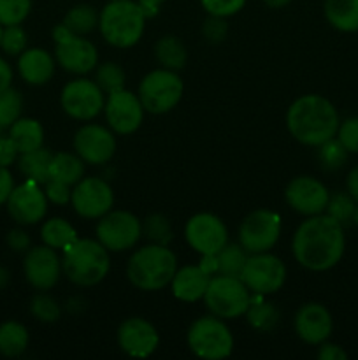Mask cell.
Listing matches in <instances>:
<instances>
[{
    "label": "cell",
    "instance_id": "1",
    "mask_svg": "<svg viewBox=\"0 0 358 360\" xmlns=\"http://www.w3.org/2000/svg\"><path fill=\"white\" fill-rule=\"evenodd\" d=\"M330 214L321 213L305 217L291 239L295 262L312 273L333 269L346 252V232Z\"/></svg>",
    "mask_w": 358,
    "mask_h": 360
},
{
    "label": "cell",
    "instance_id": "2",
    "mask_svg": "<svg viewBox=\"0 0 358 360\" xmlns=\"http://www.w3.org/2000/svg\"><path fill=\"white\" fill-rule=\"evenodd\" d=\"M284 122L295 141L304 146L318 148L337 136L340 116L329 98L318 94H307L291 102Z\"/></svg>",
    "mask_w": 358,
    "mask_h": 360
},
{
    "label": "cell",
    "instance_id": "3",
    "mask_svg": "<svg viewBox=\"0 0 358 360\" xmlns=\"http://www.w3.org/2000/svg\"><path fill=\"white\" fill-rule=\"evenodd\" d=\"M178 271L175 253L165 245L150 243L132 253L126 262V278L142 292H158L171 285Z\"/></svg>",
    "mask_w": 358,
    "mask_h": 360
},
{
    "label": "cell",
    "instance_id": "4",
    "mask_svg": "<svg viewBox=\"0 0 358 360\" xmlns=\"http://www.w3.org/2000/svg\"><path fill=\"white\" fill-rule=\"evenodd\" d=\"M146 20L137 0H109L98 13V32L112 48L128 49L142 39Z\"/></svg>",
    "mask_w": 358,
    "mask_h": 360
},
{
    "label": "cell",
    "instance_id": "5",
    "mask_svg": "<svg viewBox=\"0 0 358 360\" xmlns=\"http://www.w3.org/2000/svg\"><path fill=\"white\" fill-rule=\"evenodd\" d=\"M63 274L77 287H95L111 271V255L107 250L91 238H79L63 250Z\"/></svg>",
    "mask_w": 358,
    "mask_h": 360
},
{
    "label": "cell",
    "instance_id": "6",
    "mask_svg": "<svg viewBox=\"0 0 358 360\" xmlns=\"http://www.w3.org/2000/svg\"><path fill=\"white\" fill-rule=\"evenodd\" d=\"M186 343L195 357L204 360H223L234 352V334L228 329L225 320L214 315L197 319L190 326L186 334Z\"/></svg>",
    "mask_w": 358,
    "mask_h": 360
},
{
    "label": "cell",
    "instance_id": "7",
    "mask_svg": "<svg viewBox=\"0 0 358 360\" xmlns=\"http://www.w3.org/2000/svg\"><path fill=\"white\" fill-rule=\"evenodd\" d=\"M202 301L211 315L221 320H235L248 311L251 292L239 276L214 274Z\"/></svg>",
    "mask_w": 358,
    "mask_h": 360
},
{
    "label": "cell",
    "instance_id": "8",
    "mask_svg": "<svg viewBox=\"0 0 358 360\" xmlns=\"http://www.w3.org/2000/svg\"><path fill=\"white\" fill-rule=\"evenodd\" d=\"M185 94V84L175 70L160 67L140 79L137 95L140 98L144 111L150 115H165L178 108Z\"/></svg>",
    "mask_w": 358,
    "mask_h": 360
},
{
    "label": "cell",
    "instance_id": "9",
    "mask_svg": "<svg viewBox=\"0 0 358 360\" xmlns=\"http://www.w3.org/2000/svg\"><path fill=\"white\" fill-rule=\"evenodd\" d=\"M142 238V221L130 211L111 210L98 218L95 239L109 253L128 252Z\"/></svg>",
    "mask_w": 358,
    "mask_h": 360
},
{
    "label": "cell",
    "instance_id": "10",
    "mask_svg": "<svg viewBox=\"0 0 358 360\" xmlns=\"http://www.w3.org/2000/svg\"><path fill=\"white\" fill-rule=\"evenodd\" d=\"M60 105L72 120L91 122L104 111L105 94L93 79L79 76L62 88Z\"/></svg>",
    "mask_w": 358,
    "mask_h": 360
},
{
    "label": "cell",
    "instance_id": "11",
    "mask_svg": "<svg viewBox=\"0 0 358 360\" xmlns=\"http://www.w3.org/2000/svg\"><path fill=\"white\" fill-rule=\"evenodd\" d=\"M242 281L251 294L272 295L283 288L286 281V266L274 253H251L241 273Z\"/></svg>",
    "mask_w": 358,
    "mask_h": 360
},
{
    "label": "cell",
    "instance_id": "12",
    "mask_svg": "<svg viewBox=\"0 0 358 360\" xmlns=\"http://www.w3.org/2000/svg\"><path fill=\"white\" fill-rule=\"evenodd\" d=\"M281 238V217L272 210L251 211L239 227V245L251 253L272 252Z\"/></svg>",
    "mask_w": 358,
    "mask_h": 360
},
{
    "label": "cell",
    "instance_id": "13",
    "mask_svg": "<svg viewBox=\"0 0 358 360\" xmlns=\"http://www.w3.org/2000/svg\"><path fill=\"white\" fill-rule=\"evenodd\" d=\"M70 204L77 217L84 220H98L114 206V192L105 179L90 176L74 185Z\"/></svg>",
    "mask_w": 358,
    "mask_h": 360
},
{
    "label": "cell",
    "instance_id": "14",
    "mask_svg": "<svg viewBox=\"0 0 358 360\" xmlns=\"http://www.w3.org/2000/svg\"><path fill=\"white\" fill-rule=\"evenodd\" d=\"M48 197L41 183L25 179L16 185L7 199L6 207L9 217L21 227H30L42 221L48 214Z\"/></svg>",
    "mask_w": 358,
    "mask_h": 360
},
{
    "label": "cell",
    "instance_id": "15",
    "mask_svg": "<svg viewBox=\"0 0 358 360\" xmlns=\"http://www.w3.org/2000/svg\"><path fill=\"white\" fill-rule=\"evenodd\" d=\"M144 108L139 95L121 88L105 97L104 115L107 127L118 136H130L137 132L144 122Z\"/></svg>",
    "mask_w": 358,
    "mask_h": 360
},
{
    "label": "cell",
    "instance_id": "16",
    "mask_svg": "<svg viewBox=\"0 0 358 360\" xmlns=\"http://www.w3.org/2000/svg\"><path fill=\"white\" fill-rule=\"evenodd\" d=\"M185 239L200 257L216 255L228 243V229L216 214L197 213L186 221Z\"/></svg>",
    "mask_w": 358,
    "mask_h": 360
},
{
    "label": "cell",
    "instance_id": "17",
    "mask_svg": "<svg viewBox=\"0 0 358 360\" xmlns=\"http://www.w3.org/2000/svg\"><path fill=\"white\" fill-rule=\"evenodd\" d=\"M330 190L314 176H297L284 188V200L302 217H314L326 211Z\"/></svg>",
    "mask_w": 358,
    "mask_h": 360
},
{
    "label": "cell",
    "instance_id": "18",
    "mask_svg": "<svg viewBox=\"0 0 358 360\" xmlns=\"http://www.w3.org/2000/svg\"><path fill=\"white\" fill-rule=\"evenodd\" d=\"M23 273L28 285L39 292H48L55 287L63 274L62 257L49 246H32L25 253Z\"/></svg>",
    "mask_w": 358,
    "mask_h": 360
},
{
    "label": "cell",
    "instance_id": "19",
    "mask_svg": "<svg viewBox=\"0 0 358 360\" xmlns=\"http://www.w3.org/2000/svg\"><path fill=\"white\" fill-rule=\"evenodd\" d=\"M74 151L84 164L104 165L114 157L116 137L109 127L98 123H86L74 136Z\"/></svg>",
    "mask_w": 358,
    "mask_h": 360
},
{
    "label": "cell",
    "instance_id": "20",
    "mask_svg": "<svg viewBox=\"0 0 358 360\" xmlns=\"http://www.w3.org/2000/svg\"><path fill=\"white\" fill-rule=\"evenodd\" d=\"M118 347L128 357L147 359L160 347V334L157 327L142 316H130L123 320L116 333Z\"/></svg>",
    "mask_w": 358,
    "mask_h": 360
},
{
    "label": "cell",
    "instance_id": "21",
    "mask_svg": "<svg viewBox=\"0 0 358 360\" xmlns=\"http://www.w3.org/2000/svg\"><path fill=\"white\" fill-rule=\"evenodd\" d=\"M293 326L298 340L311 347H319L332 336L333 316L325 304L307 302L298 308Z\"/></svg>",
    "mask_w": 358,
    "mask_h": 360
},
{
    "label": "cell",
    "instance_id": "22",
    "mask_svg": "<svg viewBox=\"0 0 358 360\" xmlns=\"http://www.w3.org/2000/svg\"><path fill=\"white\" fill-rule=\"evenodd\" d=\"M56 65L74 76H86L98 65V51L90 39L74 35L62 44H55Z\"/></svg>",
    "mask_w": 358,
    "mask_h": 360
},
{
    "label": "cell",
    "instance_id": "23",
    "mask_svg": "<svg viewBox=\"0 0 358 360\" xmlns=\"http://www.w3.org/2000/svg\"><path fill=\"white\" fill-rule=\"evenodd\" d=\"M56 60L44 48H27L18 56V72L32 86H42L55 76Z\"/></svg>",
    "mask_w": 358,
    "mask_h": 360
},
{
    "label": "cell",
    "instance_id": "24",
    "mask_svg": "<svg viewBox=\"0 0 358 360\" xmlns=\"http://www.w3.org/2000/svg\"><path fill=\"white\" fill-rule=\"evenodd\" d=\"M211 274H207L202 267L197 266H183L178 267L174 278L171 281V290L175 299L183 302H199L206 295L209 287Z\"/></svg>",
    "mask_w": 358,
    "mask_h": 360
},
{
    "label": "cell",
    "instance_id": "25",
    "mask_svg": "<svg viewBox=\"0 0 358 360\" xmlns=\"http://www.w3.org/2000/svg\"><path fill=\"white\" fill-rule=\"evenodd\" d=\"M326 23L343 34L358 32V0H323Z\"/></svg>",
    "mask_w": 358,
    "mask_h": 360
},
{
    "label": "cell",
    "instance_id": "26",
    "mask_svg": "<svg viewBox=\"0 0 358 360\" xmlns=\"http://www.w3.org/2000/svg\"><path fill=\"white\" fill-rule=\"evenodd\" d=\"M7 136L13 139L20 153H27V151L44 146V127L35 118H27V116L18 118L7 129Z\"/></svg>",
    "mask_w": 358,
    "mask_h": 360
},
{
    "label": "cell",
    "instance_id": "27",
    "mask_svg": "<svg viewBox=\"0 0 358 360\" xmlns=\"http://www.w3.org/2000/svg\"><path fill=\"white\" fill-rule=\"evenodd\" d=\"M30 343L28 329L21 322L7 320L0 323V355L7 359H16L27 352Z\"/></svg>",
    "mask_w": 358,
    "mask_h": 360
},
{
    "label": "cell",
    "instance_id": "28",
    "mask_svg": "<svg viewBox=\"0 0 358 360\" xmlns=\"http://www.w3.org/2000/svg\"><path fill=\"white\" fill-rule=\"evenodd\" d=\"M84 176V162L81 160L79 155L74 151H58L53 153L51 165H49V179L67 183L69 186H74L77 181H81Z\"/></svg>",
    "mask_w": 358,
    "mask_h": 360
},
{
    "label": "cell",
    "instance_id": "29",
    "mask_svg": "<svg viewBox=\"0 0 358 360\" xmlns=\"http://www.w3.org/2000/svg\"><path fill=\"white\" fill-rule=\"evenodd\" d=\"M41 239L42 245L49 246V248L56 250V252H63L69 248L72 243L79 239L77 231L74 229L72 224H69L63 218H48L41 227Z\"/></svg>",
    "mask_w": 358,
    "mask_h": 360
},
{
    "label": "cell",
    "instance_id": "30",
    "mask_svg": "<svg viewBox=\"0 0 358 360\" xmlns=\"http://www.w3.org/2000/svg\"><path fill=\"white\" fill-rule=\"evenodd\" d=\"M244 316L249 326L258 333H272L279 323V309L274 302L265 301V295L251 294V304Z\"/></svg>",
    "mask_w": 358,
    "mask_h": 360
},
{
    "label": "cell",
    "instance_id": "31",
    "mask_svg": "<svg viewBox=\"0 0 358 360\" xmlns=\"http://www.w3.org/2000/svg\"><path fill=\"white\" fill-rule=\"evenodd\" d=\"M53 153L44 146L37 150L20 153L18 157V169L27 179L44 185L49 179V165H51Z\"/></svg>",
    "mask_w": 358,
    "mask_h": 360
},
{
    "label": "cell",
    "instance_id": "32",
    "mask_svg": "<svg viewBox=\"0 0 358 360\" xmlns=\"http://www.w3.org/2000/svg\"><path fill=\"white\" fill-rule=\"evenodd\" d=\"M154 58L164 69L179 72L188 62V51L175 35H164L154 44Z\"/></svg>",
    "mask_w": 358,
    "mask_h": 360
},
{
    "label": "cell",
    "instance_id": "33",
    "mask_svg": "<svg viewBox=\"0 0 358 360\" xmlns=\"http://www.w3.org/2000/svg\"><path fill=\"white\" fill-rule=\"evenodd\" d=\"M76 35H88L98 28V11L90 4H76L67 11L62 21Z\"/></svg>",
    "mask_w": 358,
    "mask_h": 360
},
{
    "label": "cell",
    "instance_id": "34",
    "mask_svg": "<svg viewBox=\"0 0 358 360\" xmlns=\"http://www.w3.org/2000/svg\"><path fill=\"white\" fill-rule=\"evenodd\" d=\"M249 253L242 248L241 245H235V243L228 241L220 252L216 253V266L218 273L216 274H225V276H241L242 269L246 266V260H248Z\"/></svg>",
    "mask_w": 358,
    "mask_h": 360
},
{
    "label": "cell",
    "instance_id": "35",
    "mask_svg": "<svg viewBox=\"0 0 358 360\" xmlns=\"http://www.w3.org/2000/svg\"><path fill=\"white\" fill-rule=\"evenodd\" d=\"M95 83L102 88L105 95L125 88V70L116 62H104L95 69Z\"/></svg>",
    "mask_w": 358,
    "mask_h": 360
},
{
    "label": "cell",
    "instance_id": "36",
    "mask_svg": "<svg viewBox=\"0 0 358 360\" xmlns=\"http://www.w3.org/2000/svg\"><path fill=\"white\" fill-rule=\"evenodd\" d=\"M23 111V97L16 88L9 86L0 91V127L9 129Z\"/></svg>",
    "mask_w": 358,
    "mask_h": 360
},
{
    "label": "cell",
    "instance_id": "37",
    "mask_svg": "<svg viewBox=\"0 0 358 360\" xmlns=\"http://www.w3.org/2000/svg\"><path fill=\"white\" fill-rule=\"evenodd\" d=\"M142 236L150 239V243L154 245H171L174 232H172L171 221L164 214H150L146 220L142 221Z\"/></svg>",
    "mask_w": 358,
    "mask_h": 360
},
{
    "label": "cell",
    "instance_id": "38",
    "mask_svg": "<svg viewBox=\"0 0 358 360\" xmlns=\"http://www.w3.org/2000/svg\"><path fill=\"white\" fill-rule=\"evenodd\" d=\"M32 13V0H0V25H21Z\"/></svg>",
    "mask_w": 358,
    "mask_h": 360
},
{
    "label": "cell",
    "instance_id": "39",
    "mask_svg": "<svg viewBox=\"0 0 358 360\" xmlns=\"http://www.w3.org/2000/svg\"><path fill=\"white\" fill-rule=\"evenodd\" d=\"M30 313L35 320L42 323H55L62 316V308L53 297L46 294H37L30 301Z\"/></svg>",
    "mask_w": 358,
    "mask_h": 360
},
{
    "label": "cell",
    "instance_id": "40",
    "mask_svg": "<svg viewBox=\"0 0 358 360\" xmlns=\"http://www.w3.org/2000/svg\"><path fill=\"white\" fill-rule=\"evenodd\" d=\"M354 207H357V202L353 200V197L347 192H337L333 195H330L329 206H326V214H330L332 218H336L339 224H343L344 227L351 224L353 220Z\"/></svg>",
    "mask_w": 358,
    "mask_h": 360
},
{
    "label": "cell",
    "instance_id": "41",
    "mask_svg": "<svg viewBox=\"0 0 358 360\" xmlns=\"http://www.w3.org/2000/svg\"><path fill=\"white\" fill-rule=\"evenodd\" d=\"M318 150L319 162H321V165L326 171H339V169L346 164L347 157H350L346 148L337 141V137L323 143L321 146H318Z\"/></svg>",
    "mask_w": 358,
    "mask_h": 360
},
{
    "label": "cell",
    "instance_id": "42",
    "mask_svg": "<svg viewBox=\"0 0 358 360\" xmlns=\"http://www.w3.org/2000/svg\"><path fill=\"white\" fill-rule=\"evenodd\" d=\"M28 48L27 32L21 25H13V27H4L2 42L0 49L9 56H20L25 49Z\"/></svg>",
    "mask_w": 358,
    "mask_h": 360
},
{
    "label": "cell",
    "instance_id": "43",
    "mask_svg": "<svg viewBox=\"0 0 358 360\" xmlns=\"http://www.w3.org/2000/svg\"><path fill=\"white\" fill-rule=\"evenodd\" d=\"M336 137L346 148L347 153L358 155V116H347L340 120Z\"/></svg>",
    "mask_w": 358,
    "mask_h": 360
},
{
    "label": "cell",
    "instance_id": "44",
    "mask_svg": "<svg viewBox=\"0 0 358 360\" xmlns=\"http://www.w3.org/2000/svg\"><path fill=\"white\" fill-rule=\"evenodd\" d=\"M248 0H200V6L209 16L230 18L244 9Z\"/></svg>",
    "mask_w": 358,
    "mask_h": 360
},
{
    "label": "cell",
    "instance_id": "45",
    "mask_svg": "<svg viewBox=\"0 0 358 360\" xmlns=\"http://www.w3.org/2000/svg\"><path fill=\"white\" fill-rule=\"evenodd\" d=\"M228 34V23L227 18L220 16H209L207 14V20L202 25V35L206 37L207 42L211 44H220L221 41H225Z\"/></svg>",
    "mask_w": 358,
    "mask_h": 360
},
{
    "label": "cell",
    "instance_id": "46",
    "mask_svg": "<svg viewBox=\"0 0 358 360\" xmlns=\"http://www.w3.org/2000/svg\"><path fill=\"white\" fill-rule=\"evenodd\" d=\"M42 186H44L46 197H48L49 202L56 204V206H65V204L70 202V193H72V190H70V186L67 183L56 181V179H48Z\"/></svg>",
    "mask_w": 358,
    "mask_h": 360
},
{
    "label": "cell",
    "instance_id": "47",
    "mask_svg": "<svg viewBox=\"0 0 358 360\" xmlns=\"http://www.w3.org/2000/svg\"><path fill=\"white\" fill-rule=\"evenodd\" d=\"M6 241H7V246H9V248L13 250V252H16V253H27L28 250L32 248L30 236H28L27 232H25L23 229H20V227L9 231Z\"/></svg>",
    "mask_w": 358,
    "mask_h": 360
},
{
    "label": "cell",
    "instance_id": "48",
    "mask_svg": "<svg viewBox=\"0 0 358 360\" xmlns=\"http://www.w3.org/2000/svg\"><path fill=\"white\" fill-rule=\"evenodd\" d=\"M18 157H20V151H18L13 139L7 134L0 137V165L2 167H11L13 164H16Z\"/></svg>",
    "mask_w": 358,
    "mask_h": 360
},
{
    "label": "cell",
    "instance_id": "49",
    "mask_svg": "<svg viewBox=\"0 0 358 360\" xmlns=\"http://www.w3.org/2000/svg\"><path fill=\"white\" fill-rule=\"evenodd\" d=\"M318 359L319 360H347V352L344 350L340 345L325 341V343L319 345Z\"/></svg>",
    "mask_w": 358,
    "mask_h": 360
},
{
    "label": "cell",
    "instance_id": "50",
    "mask_svg": "<svg viewBox=\"0 0 358 360\" xmlns=\"http://www.w3.org/2000/svg\"><path fill=\"white\" fill-rule=\"evenodd\" d=\"M14 186H16V183H14V178L13 174H11L9 167H2V165H0V207L6 206L7 199H9Z\"/></svg>",
    "mask_w": 358,
    "mask_h": 360
},
{
    "label": "cell",
    "instance_id": "51",
    "mask_svg": "<svg viewBox=\"0 0 358 360\" xmlns=\"http://www.w3.org/2000/svg\"><path fill=\"white\" fill-rule=\"evenodd\" d=\"M13 77H14L13 67L9 65V62H7L6 58L0 56V91L13 86Z\"/></svg>",
    "mask_w": 358,
    "mask_h": 360
},
{
    "label": "cell",
    "instance_id": "52",
    "mask_svg": "<svg viewBox=\"0 0 358 360\" xmlns=\"http://www.w3.org/2000/svg\"><path fill=\"white\" fill-rule=\"evenodd\" d=\"M346 192L353 197L354 202L358 204V165L350 169L346 176Z\"/></svg>",
    "mask_w": 358,
    "mask_h": 360
},
{
    "label": "cell",
    "instance_id": "53",
    "mask_svg": "<svg viewBox=\"0 0 358 360\" xmlns=\"http://www.w3.org/2000/svg\"><path fill=\"white\" fill-rule=\"evenodd\" d=\"M165 0H137V4L140 6V9L144 11L147 18H154L160 13L161 6H164Z\"/></svg>",
    "mask_w": 358,
    "mask_h": 360
},
{
    "label": "cell",
    "instance_id": "54",
    "mask_svg": "<svg viewBox=\"0 0 358 360\" xmlns=\"http://www.w3.org/2000/svg\"><path fill=\"white\" fill-rule=\"evenodd\" d=\"M74 32L70 28H67L63 23H58L55 28H53V41L55 44H62V42L69 41L70 37H74Z\"/></svg>",
    "mask_w": 358,
    "mask_h": 360
},
{
    "label": "cell",
    "instance_id": "55",
    "mask_svg": "<svg viewBox=\"0 0 358 360\" xmlns=\"http://www.w3.org/2000/svg\"><path fill=\"white\" fill-rule=\"evenodd\" d=\"M262 2L270 9H283L288 4H291V0H262Z\"/></svg>",
    "mask_w": 358,
    "mask_h": 360
},
{
    "label": "cell",
    "instance_id": "56",
    "mask_svg": "<svg viewBox=\"0 0 358 360\" xmlns=\"http://www.w3.org/2000/svg\"><path fill=\"white\" fill-rule=\"evenodd\" d=\"M9 280H11V274L9 271L6 269V267L0 266V290H4V288L9 285Z\"/></svg>",
    "mask_w": 358,
    "mask_h": 360
},
{
    "label": "cell",
    "instance_id": "57",
    "mask_svg": "<svg viewBox=\"0 0 358 360\" xmlns=\"http://www.w3.org/2000/svg\"><path fill=\"white\" fill-rule=\"evenodd\" d=\"M2 136H6V129H2V127H0V137Z\"/></svg>",
    "mask_w": 358,
    "mask_h": 360
},
{
    "label": "cell",
    "instance_id": "58",
    "mask_svg": "<svg viewBox=\"0 0 358 360\" xmlns=\"http://www.w3.org/2000/svg\"><path fill=\"white\" fill-rule=\"evenodd\" d=\"M2 34H4V27L0 25V42H2Z\"/></svg>",
    "mask_w": 358,
    "mask_h": 360
}]
</instances>
